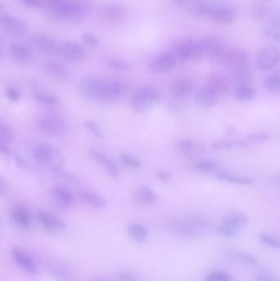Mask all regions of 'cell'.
I'll return each instance as SVG.
<instances>
[{"mask_svg":"<svg viewBox=\"0 0 280 281\" xmlns=\"http://www.w3.org/2000/svg\"><path fill=\"white\" fill-rule=\"evenodd\" d=\"M125 86L119 81L86 78L80 83V90L91 101L101 103H112L123 96Z\"/></svg>","mask_w":280,"mask_h":281,"instance_id":"1","label":"cell"},{"mask_svg":"<svg viewBox=\"0 0 280 281\" xmlns=\"http://www.w3.org/2000/svg\"><path fill=\"white\" fill-rule=\"evenodd\" d=\"M51 14L61 19L82 20L87 17L88 7L78 0H49Z\"/></svg>","mask_w":280,"mask_h":281,"instance_id":"2","label":"cell"},{"mask_svg":"<svg viewBox=\"0 0 280 281\" xmlns=\"http://www.w3.org/2000/svg\"><path fill=\"white\" fill-rule=\"evenodd\" d=\"M161 98L160 89L152 85H145L137 89L130 96L131 107L136 113H146Z\"/></svg>","mask_w":280,"mask_h":281,"instance_id":"3","label":"cell"},{"mask_svg":"<svg viewBox=\"0 0 280 281\" xmlns=\"http://www.w3.org/2000/svg\"><path fill=\"white\" fill-rule=\"evenodd\" d=\"M33 156L37 162L52 172L59 173L64 167V155L54 145L39 144L35 148Z\"/></svg>","mask_w":280,"mask_h":281,"instance_id":"4","label":"cell"},{"mask_svg":"<svg viewBox=\"0 0 280 281\" xmlns=\"http://www.w3.org/2000/svg\"><path fill=\"white\" fill-rule=\"evenodd\" d=\"M177 62L185 63L191 60L199 62L203 58V53L198 42L192 39H178L175 42L171 49Z\"/></svg>","mask_w":280,"mask_h":281,"instance_id":"5","label":"cell"},{"mask_svg":"<svg viewBox=\"0 0 280 281\" xmlns=\"http://www.w3.org/2000/svg\"><path fill=\"white\" fill-rule=\"evenodd\" d=\"M247 224V217L239 211H230L225 215L221 224L217 228L219 235L225 238H233L241 231Z\"/></svg>","mask_w":280,"mask_h":281,"instance_id":"6","label":"cell"},{"mask_svg":"<svg viewBox=\"0 0 280 281\" xmlns=\"http://www.w3.org/2000/svg\"><path fill=\"white\" fill-rule=\"evenodd\" d=\"M207 227V222L202 217H187L171 223V229L184 236H194L199 234Z\"/></svg>","mask_w":280,"mask_h":281,"instance_id":"7","label":"cell"},{"mask_svg":"<svg viewBox=\"0 0 280 281\" xmlns=\"http://www.w3.org/2000/svg\"><path fill=\"white\" fill-rule=\"evenodd\" d=\"M38 128L49 135H63L66 131V124L64 119L55 113H46L40 116L37 120Z\"/></svg>","mask_w":280,"mask_h":281,"instance_id":"8","label":"cell"},{"mask_svg":"<svg viewBox=\"0 0 280 281\" xmlns=\"http://www.w3.org/2000/svg\"><path fill=\"white\" fill-rule=\"evenodd\" d=\"M207 15L214 22L228 25L232 24L236 21L239 17V12L234 7L219 5L209 7Z\"/></svg>","mask_w":280,"mask_h":281,"instance_id":"9","label":"cell"},{"mask_svg":"<svg viewBox=\"0 0 280 281\" xmlns=\"http://www.w3.org/2000/svg\"><path fill=\"white\" fill-rule=\"evenodd\" d=\"M1 24L5 32L12 36H24L29 31V25L26 21L11 15H2Z\"/></svg>","mask_w":280,"mask_h":281,"instance_id":"10","label":"cell"},{"mask_svg":"<svg viewBox=\"0 0 280 281\" xmlns=\"http://www.w3.org/2000/svg\"><path fill=\"white\" fill-rule=\"evenodd\" d=\"M198 43L203 55L209 56L214 62H216L217 59L226 49V47L221 39L216 37L206 36L202 38Z\"/></svg>","mask_w":280,"mask_h":281,"instance_id":"11","label":"cell"},{"mask_svg":"<svg viewBox=\"0 0 280 281\" xmlns=\"http://www.w3.org/2000/svg\"><path fill=\"white\" fill-rule=\"evenodd\" d=\"M89 154L95 162L97 163L101 168H103L104 170L107 172L111 177H113L114 179H117L119 177L120 175V170L118 167V164L109 157L108 155H105V153L101 152L100 150H96V149H90Z\"/></svg>","mask_w":280,"mask_h":281,"instance_id":"12","label":"cell"},{"mask_svg":"<svg viewBox=\"0 0 280 281\" xmlns=\"http://www.w3.org/2000/svg\"><path fill=\"white\" fill-rule=\"evenodd\" d=\"M36 217L42 226L49 233L59 234L66 229V224L56 215L49 212L43 210H38L36 212Z\"/></svg>","mask_w":280,"mask_h":281,"instance_id":"13","label":"cell"},{"mask_svg":"<svg viewBox=\"0 0 280 281\" xmlns=\"http://www.w3.org/2000/svg\"><path fill=\"white\" fill-rule=\"evenodd\" d=\"M177 62L172 50H170L155 57L149 64V69L156 73H165L171 71Z\"/></svg>","mask_w":280,"mask_h":281,"instance_id":"14","label":"cell"},{"mask_svg":"<svg viewBox=\"0 0 280 281\" xmlns=\"http://www.w3.org/2000/svg\"><path fill=\"white\" fill-rule=\"evenodd\" d=\"M280 61V51L275 47L263 48L257 54V65L264 71L274 69Z\"/></svg>","mask_w":280,"mask_h":281,"instance_id":"15","label":"cell"},{"mask_svg":"<svg viewBox=\"0 0 280 281\" xmlns=\"http://www.w3.org/2000/svg\"><path fill=\"white\" fill-rule=\"evenodd\" d=\"M248 54L241 49H225V51L217 59L216 63L225 64L234 68L244 66L248 62Z\"/></svg>","mask_w":280,"mask_h":281,"instance_id":"16","label":"cell"},{"mask_svg":"<svg viewBox=\"0 0 280 281\" xmlns=\"http://www.w3.org/2000/svg\"><path fill=\"white\" fill-rule=\"evenodd\" d=\"M52 197L58 206L64 208L73 207L77 201L73 192L64 186H55L52 190Z\"/></svg>","mask_w":280,"mask_h":281,"instance_id":"17","label":"cell"},{"mask_svg":"<svg viewBox=\"0 0 280 281\" xmlns=\"http://www.w3.org/2000/svg\"><path fill=\"white\" fill-rule=\"evenodd\" d=\"M57 55L72 61H80L83 59L85 52L82 46L78 43L67 41L59 46Z\"/></svg>","mask_w":280,"mask_h":281,"instance_id":"18","label":"cell"},{"mask_svg":"<svg viewBox=\"0 0 280 281\" xmlns=\"http://www.w3.org/2000/svg\"><path fill=\"white\" fill-rule=\"evenodd\" d=\"M219 95L208 87H205L197 91L195 95V101L197 105L202 108H210L216 105Z\"/></svg>","mask_w":280,"mask_h":281,"instance_id":"19","label":"cell"},{"mask_svg":"<svg viewBox=\"0 0 280 281\" xmlns=\"http://www.w3.org/2000/svg\"><path fill=\"white\" fill-rule=\"evenodd\" d=\"M12 218L14 224L20 229H29L31 228V214L29 210L25 206L15 205L12 208Z\"/></svg>","mask_w":280,"mask_h":281,"instance_id":"20","label":"cell"},{"mask_svg":"<svg viewBox=\"0 0 280 281\" xmlns=\"http://www.w3.org/2000/svg\"><path fill=\"white\" fill-rule=\"evenodd\" d=\"M12 257L17 266L28 273H35L36 271V265L32 257L19 247L14 246L12 250Z\"/></svg>","mask_w":280,"mask_h":281,"instance_id":"21","label":"cell"},{"mask_svg":"<svg viewBox=\"0 0 280 281\" xmlns=\"http://www.w3.org/2000/svg\"><path fill=\"white\" fill-rule=\"evenodd\" d=\"M193 90V83L189 79L180 78L175 79L171 85V92L175 98L184 99L192 93Z\"/></svg>","mask_w":280,"mask_h":281,"instance_id":"22","label":"cell"},{"mask_svg":"<svg viewBox=\"0 0 280 281\" xmlns=\"http://www.w3.org/2000/svg\"><path fill=\"white\" fill-rule=\"evenodd\" d=\"M230 77L237 86H249L253 77V72L250 68L245 65L236 67L231 71Z\"/></svg>","mask_w":280,"mask_h":281,"instance_id":"23","label":"cell"},{"mask_svg":"<svg viewBox=\"0 0 280 281\" xmlns=\"http://www.w3.org/2000/svg\"><path fill=\"white\" fill-rule=\"evenodd\" d=\"M78 197L81 202L93 209H103L107 205L105 199L102 196L88 190H83L78 192Z\"/></svg>","mask_w":280,"mask_h":281,"instance_id":"24","label":"cell"},{"mask_svg":"<svg viewBox=\"0 0 280 281\" xmlns=\"http://www.w3.org/2000/svg\"><path fill=\"white\" fill-rule=\"evenodd\" d=\"M226 254L229 258L245 266H253L258 263L257 259L252 254L241 249L228 248Z\"/></svg>","mask_w":280,"mask_h":281,"instance_id":"25","label":"cell"},{"mask_svg":"<svg viewBox=\"0 0 280 281\" xmlns=\"http://www.w3.org/2000/svg\"><path fill=\"white\" fill-rule=\"evenodd\" d=\"M33 41L37 46L50 54H58L59 46L56 41L48 35L36 34L33 36Z\"/></svg>","mask_w":280,"mask_h":281,"instance_id":"26","label":"cell"},{"mask_svg":"<svg viewBox=\"0 0 280 281\" xmlns=\"http://www.w3.org/2000/svg\"><path fill=\"white\" fill-rule=\"evenodd\" d=\"M10 53L15 60L21 63L29 61L32 58V49L28 45L23 43L14 42L11 44Z\"/></svg>","mask_w":280,"mask_h":281,"instance_id":"27","label":"cell"},{"mask_svg":"<svg viewBox=\"0 0 280 281\" xmlns=\"http://www.w3.org/2000/svg\"><path fill=\"white\" fill-rule=\"evenodd\" d=\"M135 200L140 205L155 204L158 201V196L154 190L143 186L138 187L135 192Z\"/></svg>","mask_w":280,"mask_h":281,"instance_id":"28","label":"cell"},{"mask_svg":"<svg viewBox=\"0 0 280 281\" xmlns=\"http://www.w3.org/2000/svg\"><path fill=\"white\" fill-rule=\"evenodd\" d=\"M207 87L214 91L218 95L224 94L229 89V84L224 76L219 74H214L207 80Z\"/></svg>","mask_w":280,"mask_h":281,"instance_id":"29","label":"cell"},{"mask_svg":"<svg viewBox=\"0 0 280 281\" xmlns=\"http://www.w3.org/2000/svg\"><path fill=\"white\" fill-rule=\"evenodd\" d=\"M44 70L50 76L61 80H65L69 76V70L66 67L57 62H49L44 65Z\"/></svg>","mask_w":280,"mask_h":281,"instance_id":"30","label":"cell"},{"mask_svg":"<svg viewBox=\"0 0 280 281\" xmlns=\"http://www.w3.org/2000/svg\"><path fill=\"white\" fill-rule=\"evenodd\" d=\"M128 233L131 239H133L138 244L146 241L149 235L147 229L143 224L139 223L131 224L130 226L128 227Z\"/></svg>","mask_w":280,"mask_h":281,"instance_id":"31","label":"cell"},{"mask_svg":"<svg viewBox=\"0 0 280 281\" xmlns=\"http://www.w3.org/2000/svg\"><path fill=\"white\" fill-rule=\"evenodd\" d=\"M216 176L219 179H223L238 185H251L254 183V180L252 178L232 175L230 173L219 172L217 174Z\"/></svg>","mask_w":280,"mask_h":281,"instance_id":"32","label":"cell"},{"mask_svg":"<svg viewBox=\"0 0 280 281\" xmlns=\"http://www.w3.org/2000/svg\"><path fill=\"white\" fill-rule=\"evenodd\" d=\"M256 96L255 89L250 86H238L234 92V98L239 101H251Z\"/></svg>","mask_w":280,"mask_h":281,"instance_id":"33","label":"cell"},{"mask_svg":"<svg viewBox=\"0 0 280 281\" xmlns=\"http://www.w3.org/2000/svg\"><path fill=\"white\" fill-rule=\"evenodd\" d=\"M264 87L272 93H280V71L270 74L264 81Z\"/></svg>","mask_w":280,"mask_h":281,"instance_id":"34","label":"cell"},{"mask_svg":"<svg viewBox=\"0 0 280 281\" xmlns=\"http://www.w3.org/2000/svg\"><path fill=\"white\" fill-rule=\"evenodd\" d=\"M35 101L44 105H54L58 103V98L52 94L47 93L44 91H36L33 95Z\"/></svg>","mask_w":280,"mask_h":281,"instance_id":"35","label":"cell"},{"mask_svg":"<svg viewBox=\"0 0 280 281\" xmlns=\"http://www.w3.org/2000/svg\"><path fill=\"white\" fill-rule=\"evenodd\" d=\"M119 160L123 166L131 169V170H138L141 167V163L138 158L133 155H129L127 153H122L119 155Z\"/></svg>","mask_w":280,"mask_h":281,"instance_id":"36","label":"cell"},{"mask_svg":"<svg viewBox=\"0 0 280 281\" xmlns=\"http://www.w3.org/2000/svg\"><path fill=\"white\" fill-rule=\"evenodd\" d=\"M192 168L195 170L201 173H210L216 170L219 165L215 161L211 160H202V161H197L192 164Z\"/></svg>","mask_w":280,"mask_h":281,"instance_id":"37","label":"cell"},{"mask_svg":"<svg viewBox=\"0 0 280 281\" xmlns=\"http://www.w3.org/2000/svg\"><path fill=\"white\" fill-rule=\"evenodd\" d=\"M176 149L183 155H192L196 149V143L190 139H183L176 144Z\"/></svg>","mask_w":280,"mask_h":281,"instance_id":"38","label":"cell"},{"mask_svg":"<svg viewBox=\"0 0 280 281\" xmlns=\"http://www.w3.org/2000/svg\"><path fill=\"white\" fill-rule=\"evenodd\" d=\"M209 7L201 1H192L188 4V10L191 13L196 15L197 17H202L207 14Z\"/></svg>","mask_w":280,"mask_h":281,"instance_id":"39","label":"cell"},{"mask_svg":"<svg viewBox=\"0 0 280 281\" xmlns=\"http://www.w3.org/2000/svg\"><path fill=\"white\" fill-rule=\"evenodd\" d=\"M14 140V133L7 123L1 121L0 123V140L5 142H12Z\"/></svg>","mask_w":280,"mask_h":281,"instance_id":"40","label":"cell"},{"mask_svg":"<svg viewBox=\"0 0 280 281\" xmlns=\"http://www.w3.org/2000/svg\"><path fill=\"white\" fill-rule=\"evenodd\" d=\"M106 66L108 69L115 71H125L129 69V65L128 63L123 61L122 59H116V58H110L106 61Z\"/></svg>","mask_w":280,"mask_h":281,"instance_id":"41","label":"cell"},{"mask_svg":"<svg viewBox=\"0 0 280 281\" xmlns=\"http://www.w3.org/2000/svg\"><path fill=\"white\" fill-rule=\"evenodd\" d=\"M259 239L266 246L272 248L280 249V239L270 234H261L259 235Z\"/></svg>","mask_w":280,"mask_h":281,"instance_id":"42","label":"cell"},{"mask_svg":"<svg viewBox=\"0 0 280 281\" xmlns=\"http://www.w3.org/2000/svg\"><path fill=\"white\" fill-rule=\"evenodd\" d=\"M205 281H233L229 274L222 271H212L207 275Z\"/></svg>","mask_w":280,"mask_h":281,"instance_id":"43","label":"cell"},{"mask_svg":"<svg viewBox=\"0 0 280 281\" xmlns=\"http://www.w3.org/2000/svg\"><path fill=\"white\" fill-rule=\"evenodd\" d=\"M236 146L235 145V141L231 140H227V139H220L215 141V142L212 145V150L214 151H224V150H228L231 148Z\"/></svg>","mask_w":280,"mask_h":281,"instance_id":"44","label":"cell"},{"mask_svg":"<svg viewBox=\"0 0 280 281\" xmlns=\"http://www.w3.org/2000/svg\"><path fill=\"white\" fill-rule=\"evenodd\" d=\"M105 15V17L108 20L117 21V20H119L121 17H123V12L122 8H120L119 7L110 6V7L106 8Z\"/></svg>","mask_w":280,"mask_h":281,"instance_id":"45","label":"cell"},{"mask_svg":"<svg viewBox=\"0 0 280 281\" xmlns=\"http://www.w3.org/2000/svg\"><path fill=\"white\" fill-rule=\"evenodd\" d=\"M83 125L90 133H92L94 136H96V138H103V132L101 130V128L93 121L85 120L84 121Z\"/></svg>","mask_w":280,"mask_h":281,"instance_id":"46","label":"cell"},{"mask_svg":"<svg viewBox=\"0 0 280 281\" xmlns=\"http://www.w3.org/2000/svg\"><path fill=\"white\" fill-rule=\"evenodd\" d=\"M270 139V136L267 133H251L246 136V140L251 143H261L267 141Z\"/></svg>","mask_w":280,"mask_h":281,"instance_id":"47","label":"cell"},{"mask_svg":"<svg viewBox=\"0 0 280 281\" xmlns=\"http://www.w3.org/2000/svg\"><path fill=\"white\" fill-rule=\"evenodd\" d=\"M154 175L155 177L157 178L159 181L161 182H164V183H166V182H169L170 180V173L168 172L166 170H155L154 172Z\"/></svg>","mask_w":280,"mask_h":281,"instance_id":"48","label":"cell"},{"mask_svg":"<svg viewBox=\"0 0 280 281\" xmlns=\"http://www.w3.org/2000/svg\"><path fill=\"white\" fill-rule=\"evenodd\" d=\"M5 95L11 102H17L20 100V94L16 89L13 87H8L5 91Z\"/></svg>","mask_w":280,"mask_h":281,"instance_id":"49","label":"cell"},{"mask_svg":"<svg viewBox=\"0 0 280 281\" xmlns=\"http://www.w3.org/2000/svg\"><path fill=\"white\" fill-rule=\"evenodd\" d=\"M269 8L265 4H259L255 7V9L253 11L254 17L258 18V19H261L262 17H265L267 12H268Z\"/></svg>","mask_w":280,"mask_h":281,"instance_id":"50","label":"cell"},{"mask_svg":"<svg viewBox=\"0 0 280 281\" xmlns=\"http://www.w3.org/2000/svg\"><path fill=\"white\" fill-rule=\"evenodd\" d=\"M118 276L121 281H139L134 275L129 273L128 271H120Z\"/></svg>","mask_w":280,"mask_h":281,"instance_id":"51","label":"cell"},{"mask_svg":"<svg viewBox=\"0 0 280 281\" xmlns=\"http://www.w3.org/2000/svg\"><path fill=\"white\" fill-rule=\"evenodd\" d=\"M82 39L85 43L90 44V45H96L98 44V39L89 33H85V34L82 35Z\"/></svg>","mask_w":280,"mask_h":281,"instance_id":"52","label":"cell"},{"mask_svg":"<svg viewBox=\"0 0 280 281\" xmlns=\"http://www.w3.org/2000/svg\"><path fill=\"white\" fill-rule=\"evenodd\" d=\"M0 150H1V152H2V154H3V155H12V150H11V148H10L9 143L0 140Z\"/></svg>","mask_w":280,"mask_h":281,"instance_id":"53","label":"cell"},{"mask_svg":"<svg viewBox=\"0 0 280 281\" xmlns=\"http://www.w3.org/2000/svg\"><path fill=\"white\" fill-rule=\"evenodd\" d=\"M271 27L280 29V11L274 15L271 19Z\"/></svg>","mask_w":280,"mask_h":281,"instance_id":"54","label":"cell"},{"mask_svg":"<svg viewBox=\"0 0 280 281\" xmlns=\"http://www.w3.org/2000/svg\"><path fill=\"white\" fill-rule=\"evenodd\" d=\"M257 281H278L272 276H269L267 274L260 273L256 276Z\"/></svg>","mask_w":280,"mask_h":281,"instance_id":"55","label":"cell"},{"mask_svg":"<svg viewBox=\"0 0 280 281\" xmlns=\"http://www.w3.org/2000/svg\"><path fill=\"white\" fill-rule=\"evenodd\" d=\"M24 2L25 5H27L28 7H39L41 4L43 0H22Z\"/></svg>","mask_w":280,"mask_h":281,"instance_id":"56","label":"cell"},{"mask_svg":"<svg viewBox=\"0 0 280 281\" xmlns=\"http://www.w3.org/2000/svg\"><path fill=\"white\" fill-rule=\"evenodd\" d=\"M8 188H9V183L3 177H1L0 178V191H1V193L4 194L5 192H7Z\"/></svg>","mask_w":280,"mask_h":281,"instance_id":"57","label":"cell"},{"mask_svg":"<svg viewBox=\"0 0 280 281\" xmlns=\"http://www.w3.org/2000/svg\"><path fill=\"white\" fill-rule=\"evenodd\" d=\"M15 163L17 165V167L23 168V169H26L27 167V164L26 162V160L23 159V158L21 157V156H16L15 157Z\"/></svg>","mask_w":280,"mask_h":281,"instance_id":"58","label":"cell"},{"mask_svg":"<svg viewBox=\"0 0 280 281\" xmlns=\"http://www.w3.org/2000/svg\"><path fill=\"white\" fill-rule=\"evenodd\" d=\"M265 33H266V36L271 37V38H273V39H278V40H280V33H279V32H271V31H266Z\"/></svg>","mask_w":280,"mask_h":281,"instance_id":"59","label":"cell"},{"mask_svg":"<svg viewBox=\"0 0 280 281\" xmlns=\"http://www.w3.org/2000/svg\"><path fill=\"white\" fill-rule=\"evenodd\" d=\"M94 281H111L109 280H106V279L99 278L96 279Z\"/></svg>","mask_w":280,"mask_h":281,"instance_id":"60","label":"cell"},{"mask_svg":"<svg viewBox=\"0 0 280 281\" xmlns=\"http://www.w3.org/2000/svg\"></svg>","mask_w":280,"mask_h":281,"instance_id":"61","label":"cell"}]
</instances>
